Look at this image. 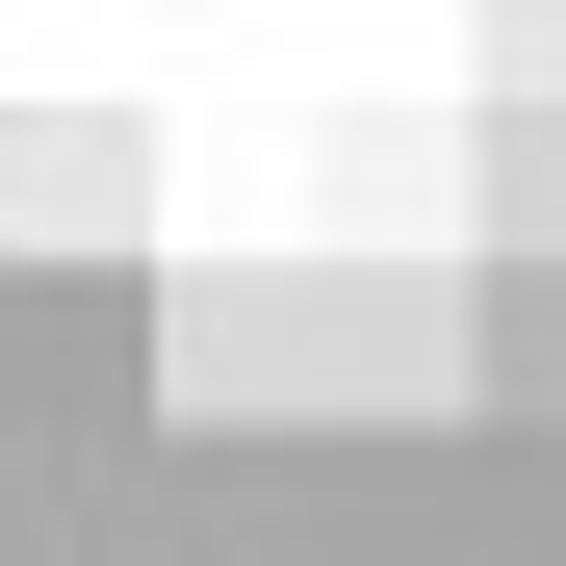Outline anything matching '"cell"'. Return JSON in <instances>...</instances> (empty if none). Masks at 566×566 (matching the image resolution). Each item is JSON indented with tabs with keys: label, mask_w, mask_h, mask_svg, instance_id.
<instances>
[{
	"label": "cell",
	"mask_w": 566,
	"mask_h": 566,
	"mask_svg": "<svg viewBox=\"0 0 566 566\" xmlns=\"http://www.w3.org/2000/svg\"><path fill=\"white\" fill-rule=\"evenodd\" d=\"M0 360H27V387H52V412H104V387H129V360H155V310H129V283H104V258H52V283H0Z\"/></svg>",
	"instance_id": "1"
},
{
	"label": "cell",
	"mask_w": 566,
	"mask_h": 566,
	"mask_svg": "<svg viewBox=\"0 0 566 566\" xmlns=\"http://www.w3.org/2000/svg\"><path fill=\"white\" fill-rule=\"evenodd\" d=\"M490 360H515V387H566V283H541V258L490 283Z\"/></svg>",
	"instance_id": "2"
}]
</instances>
